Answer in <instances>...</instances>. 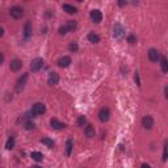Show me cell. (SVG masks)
<instances>
[{"label":"cell","mask_w":168,"mask_h":168,"mask_svg":"<svg viewBox=\"0 0 168 168\" xmlns=\"http://www.w3.org/2000/svg\"><path fill=\"white\" fill-rule=\"evenodd\" d=\"M167 151H168V142H164V150H163V162L167 160Z\"/></svg>","instance_id":"obj_24"},{"label":"cell","mask_w":168,"mask_h":168,"mask_svg":"<svg viewBox=\"0 0 168 168\" xmlns=\"http://www.w3.org/2000/svg\"><path fill=\"white\" fill-rule=\"evenodd\" d=\"M149 59L151 62H158L160 59V54H159L158 50L155 49H150L149 50Z\"/></svg>","instance_id":"obj_9"},{"label":"cell","mask_w":168,"mask_h":168,"mask_svg":"<svg viewBox=\"0 0 168 168\" xmlns=\"http://www.w3.org/2000/svg\"><path fill=\"white\" fill-rule=\"evenodd\" d=\"M135 81L138 85H141V81H139V76H138V72H135Z\"/></svg>","instance_id":"obj_30"},{"label":"cell","mask_w":168,"mask_h":168,"mask_svg":"<svg viewBox=\"0 0 168 168\" xmlns=\"http://www.w3.org/2000/svg\"><path fill=\"white\" fill-rule=\"evenodd\" d=\"M58 81H59V75L57 74V72H50L47 83L50 84V85H55V84H58Z\"/></svg>","instance_id":"obj_11"},{"label":"cell","mask_w":168,"mask_h":168,"mask_svg":"<svg viewBox=\"0 0 168 168\" xmlns=\"http://www.w3.org/2000/svg\"><path fill=\"white\" fill-rule=\"evenodd\" d=\"M4 62V55H3V53H0V65Z\"/></svg>","instance_id":"obj_31"},{"label":"cell","mask_w":168,"mask_h":168,"mask_svg":"<svg viewBox=\"0 0 168 168\" xmlns=\"http://www.w3.org/2000/svg\"><path fill=\"white\" fill-rule=\"evenodd\" d=\"M110 117V112L108 108H101L100 112H99V118H100L101 122H107Z\"/></svg>","instance_id":"obj_4"},{"label":"cell","mask_w":168,"mask_h":168,"mask_svg":"<svg viewBox=\"0 0 168 168\" xmlns=\"http://www.w3.org/2000/svg\"><path fill=\"white\" fill-rule=\"evenodd\" d=\"M24 36L28 38V37L32 36V23H28L25 24V26H24Z\"/></svg>","instance_id":"obj_15"},{"label":"cell","mask_w":168,"mask_h":168,"mask_svg":"<svg viewBox=\"0 0 168 168\" xmlns=\"http://www.w3.org/2000/svg\"><path fill=\"white\" fill-rule=\"evenodd\" d=\"M41 143H43V145L49 146V147H53V146H54V142H53L51 139H49V138H42V139H41Z\"/></svg>","instance_id":"obj_23"},{"label":"cell","mask_w":168,"mask_h":168,"mask_svg":"<svg viewBox=\"0 0 168 168\" xmlns=\"http://www.w3.org/2000/svg\"><path fill=\"white\" fill-rule=\"evenodd\" d=\"M160 66H162V71L163 72H168V62L165 57H162L160 58Z\"/></svg>","instance_id":"obj_21"},{"label":"cell","mask_w":168,"mask_h":168,"mask_svg":"<svg viewBox=\"0 0 168 168\" xmlns=\"http://www.w3.org/2000/svg\"><path fill=\"white\" fill-rule=\"evenodd\" d=\"M91 19H92V21L93 23H100L101 20H103V15H101V12L99 9H93L92 12H91Z\"/></svg>","instance_id":"obj_8"},{"label":"cell","mask_w":168,"mask_h":168,"mask_svg":"<svg viewBox=\"0 0 168 168\" xmlns=\"http://www.w3.org/2000/svg\"><path fill=\"white\" fill-rule=\"evenodd\" d=\"M30 156H32L33 160H36V162H42V159H43V155H42L41 152L38 151H34L30 154Z\"/></svg>","instance_id":"obj_19"},{"label":"cell","mask_w":168,"mask_h":168,"mask_svg":"<svg viewBox=\"0 0 168 168\" xmlns=\"http://www.w3.org/2000/svg\"><path fill=\"white\" fill-rule=\"evenodd\" d=\"M26 80H28V74H24L21 78L17 80V85H16V89L17 91H21L24 87H25V83Z\"/></svg>","instance_id":"obj_13"},{"label":"cell","mask_w":168,"mask_h":168,"mask_svg":"<svg viewBox=\"0 0 168 168\" xmlns=\"http://www.w3.org/2000/svg\"><path fill=\"white\" fill-rule=\"evenodd\" d=\"M45 104H42V103H36L34 105H33V109H32V113L33 116L36 117V116H41V114L45 113Z\"/></svg>","instance_id":"obj_1"},{"label":"cell","mask_w":168,"mask_h":168,"mask_svg":"<svg viewBox=\"0 0 168 168\" xmlns=\"http://www.w3.org/2000/svg\"><path fill=\"white\" fill-rule=\"evenodd\" d=\"M13 147H15V139H13V138H9L8 141H7L5 149H7V150H12Z\"/></svg>","instance_id":"obj_22"},{"label":"cell","mask_w":168,"mask_h":168,"mask_svg":"<svg viewBox=\"0 0 168 168\" xmlns=\"http://www.w3.org/2000/svg\"><path fill=\"white\" fill-rule=\"evenodd\" d=\"M126 4H127V3H126V1H120V5H121V7L126 5Z\"/></svg>","instance_id":"obj_34"},{"label":"cell","mask_w":168,"mask_h":168,"mask_svg":"<svg viewBox=\"0 0 168 168\" xmlns=\"http://www.w3.org/2000/svg\"><path fill=\"white\" fill-rule=\"evenodd\" d=\"M66 28H67V32H74V30L76 29V21H74V20H70V21H67V25H66Z\"/></svg>","instance_id":"obj_20"},{"label":"cell","mask_w":168,"mask_h":168,"mask_svg":"<svg viewBox=\"0 0 168 168\" xmlns=\"http://www.w3.org/2000/svg\"><path fill=\"white\" fill-rule=\"evenodd\" d=\"M72 147H74V142H72L71 139H68L67 143H66V155L70 156L72 152Z\"/></svg>","instance_id":"obj_16"},{"label":"cell","mask_w":168,"mask_h":168,"mask_svg":"<svg viewBox=\"0 0 168 168\" xmlns=\"http://www.w3.org/2000/svg\"><path fill=\"white\" fill-rule=\"evenodd\" d=\"M66 33H67V28H66V26H61V28H59V34H61V36H65Z\"/></svg>","instance_id":"obj_28"},{"label":"cell","mask_w":168,"mask_h":168,"mask_svg":"<svg viewBox=\"0 0 168 168\" xmlns=\"http://www.w3.org/2000/svg\"><path fill=\"white\" fill-rule=\"evenodd\" d=\"M71 65V58L70 57H62V58L58 59V66L62 68H66Z\"/></svg>","instance_id":"obj_10"},{"label":"cell","mask_w":168,"mask_h":168,"mask_svg":"<svg viewBox=\"0 0 168 168\" xmlns=\"http://www.w3.org/2000/svg\"><path fill=\"white\" fill-rule=\"evenodd\" d=\"M34 168H39V167H34Z\"/></svg>","instance_id":"obj_35"},{"label":"cell","mask_w":168,"mask_h":168,"mask_svg":"<svg viewBox=\"0 0 168 168\" xmlns=\"http://www.w3.org/2000/svg\"><path fill=\"white\" fill-rule=\"evenodd\" d=\"M142 125L145 129H151L152 126H154V120H152V117L151 116H145L143 117V120H142Z\"/></svg>","instance_id":"obj_6"},{"label":"cell","mask_w":168,"mask_h":168,"mask_svg":"<svg viewBox=\"0 0 168 168\" xmlns=\"http://www.w3.org/2000/svg\"><path fill=\"white\" fill-rule=\"evenodd\" d=\"M95 127L92 125H88L87 127H85V129H84V134H85V135L88 137V138H93L95 137Z\"/></svg>","instance_id":"obj_14"},{"label":"cell","mask_w":168,"mask_h":168,"mask_svg":"<svg viewBox=\"0 0 168 168\" xmlns=\"http://www.w3.org/2000/svg\"><path fill=\"white\" fill-rule=\"evenodd\" d=\"M78 49H79V46H78V43H76V42L70 43V50H71V51H78Z\"/></svg>","instance_id":"obj_25"},{"label":"cell","mask_w":168,"mask_h":168,"mask_svg":"<svg viewBox=\"0 0 168 168\" xmlns=\"http://www.w3.org/2000/svg\"><path fill=\"white\" fill-rule=\"evenodd\" d=\"M84 123H85V117L84 116H80L78 120V126H83Z\"/></svg>","instance_id":"obj_27"},{"label":"cell","mask_w":168,"mask_h":168,"mask_svg":"<svg viewBox=\"0 0 168 168\" xmlns=\"http://www.w3.org/2000/svg\"><path fill=\"white\" fill-rule=\"evenodd\" d=\"M63 9H65L67 13H70V15L78 12V11H76V8H75L74 5H70V4H63Z\"/></svg>","instance_id":"obj_18"},{"label":"cell","mask_w":168,"mask_h":168,"mask_svg":"<svg viewBox=\"0 0 168 168\" xmlns=\"http://www.w3.org/2000/svg\"><path fill=\"white\" fill-rule=\"evenodd\" d=\"M127 41H129L130 43H134V42H135V37H134V36H129V38H127Z\"/></svg>","instance_id":"obj_29"},{"label":"cell","mask_w":168,"mask_h":168,"mask_svg":"<svg viewBox=\"0 0 168 168\" xmlns=\"http://www.w3.org/2000/svg\"><path fill=\"white\" fill-rule=\"evenodd\" d=\"M3 34H4V29H3V28H1V26H0V38L3 37Z\"/></svg>","instance_id":"obj_32"},{"label":"cell","mask_w":168,"mask_h":168,"mask_svg":"<svg viewBox=\"0 0 168 168\" xmlns=\"http://www.w3.org/2000/svg\"><path fill=\"white\" fill-rule=\"evenodd\" d=\"M21 67H23V62L20 61V59H13V61L11 62V65H9V68L12 70L13 72L20 71Z\"/></svg>","instance_id":"obj_5"},{"label":"cell","mask_w":168,"mask_h":168,"mask_svg":"<svg viewBox=\"0 0 168 168\" xmlns=\"http://www.w3.org/2000/svg\"><path fill=\"white\" fill-rule=\"evenodd\" d=\"M123 34H125V29L122 28V25L121 24H116V26H114V37L121 39L123 37Z\"/></svg>","instance_id":"obj_7"},{"label":"cell","mask_w":168,"mask_h":168,"mask_svg":"<svg viewBox=\"0 0 168 168\" xmlns=\"http://www.w3.org/2000/svg\"><path fill=\"white\" fill-rule=\"evenodd\" d=\"M42 66H43L42 58H36V59H33L32 63H30V70H32V72H37L42 68Z\"/></svg>","instance_id":"obj_2"},{"label":"cell","mask_w":168,"mask_h":168,"mask_svg":"<svg viewBox=\"0 0 168 168\" xmlns=\"http://www.w3.org/2000/svg\"><path fill=\"white\" fill-rule=\"evenodd\" d=\"M9 13H11V16L16 20L21 19V17L24 16V11H23V8H20V7H12Z\"/></svg>","instance_id":"obj_3"},{"label":"cell","mask_w":168,"mask_h":168,"mask_svg":"<svg viewBox=\"0 0 168 168\" xmlns=\"http://www.w3.org/2000/svg\"><path fill=\"white\" fill-rule=\"evenodd\" d=\"M88 41L92 42V43H97V42H100V37L97 36L96 33H89L88 34Z\"/></svg>","instance_id":"obj_17"},{"label":"cell","mask_w":168,"mask_h":168,"mask_svg":"<svg viewBox=\"0 0 168 168\" xmlns=\"http://www.w3.org/2000/svg\"><path fill=\"white\" fill-rule=\"evenodd\" d=\"M50 125H51V127H53V129H55V130H62V129H65V127H66L65 123L59 122L57 118H51V121H50Z\"/></svg>","instance_id":"obj_12"},{"label":"cell","mask_w":168,"mask_h":168,"mask_svg":"<svg viewBox=\"0 0 168 168\" xmlns=\"http://www.w3.org/2000/svg\"><path fill=\"white\" fill-rule=\"evenodd\" d=\"M25 129L26 130H33V129H34V123L30 122V121H28V122L25 123Z\"/></svg>","instance_id":"obj_26"},{"label":"cell","mask_w":168,"mask_h":168,"mask_svg":"<svg viewBox=\"0 0 168 168\" xmlns=\"http://www.w3.org/2000/svg\"><path fill=\"white\" fill-rule=\"evenodd\" d=\"M141 168H151V167H150L149 164H146V163H145V164H142V167H141Z\"/></svg>","instance_id":"obj_33"}]
</instances>
